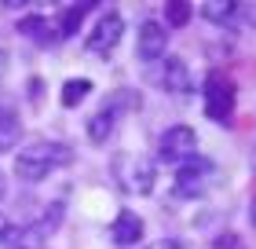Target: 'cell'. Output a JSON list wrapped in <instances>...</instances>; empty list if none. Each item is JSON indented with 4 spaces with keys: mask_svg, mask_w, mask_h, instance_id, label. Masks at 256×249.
Wrapping results in <instances>:
<instances>
[{
    "mask_svg": "<svg viewBox=\"0 0 256 249\" xmlns=\"http://www.w3.org/2000/svg\"><path fill=\"white\" fill-rule=\"evenodd\" d=\"M158 85L172 92V96H187V92H194V77H190V66H187V59H180V55H165V59H158Z\"/></svg>",
    "mask_w": 256,
    "mask_h": 249,
    "instance_id": "obj_8",
    "label": "cell"
},
{
    "mask_svg": "<svg viewBox=\"0 0 256 249\" xmlns=\"http://www.w3.org/2000/svg\"><path fill=\"white\" fill-rule=\"evenodd\" d=\"M114 125H118V103L99 106V110L88 117V139L92 143H106V139L114 136Z\"/></svg>",
    "mask_w": 256,
    "mask_h": 249,
    "instance_id": "obj_11",
    "label": "cell"
},
{
    "mask_svg": "<svg viewBox=\"0 0 256 249\" xmlns=\"http://www.w3.org/2000/svg\"><path fill=\"white\" fill-rule=\"evenodd\" d=\"M110 238H114V245H136L143 238V216H136L132 209H121L110 223Z\"/></svg>",
    "mask_w": 256,
    "mask_h": 249,
    "instance_id": "obj_10",
    "label": "cell"
},
{
    "mask_svg": "<svg viewBox=\"0 0 256 249\" xmlns=\"http://www.w3.org/2000/svg\"><path fill=\"white\" fill-rule=\"evenodd\" d=\"M92 11V4H77V8H62L59 11V19H55V41L59 37H74L77 26H80V19H84Z\"/></svg>",
    "mask_w": 256,
    "mask_h": 249,
    "instance_id": "obj_13",
    "label": "cell"
},
{
    "mask_svg": "<svg viewBox=\"0 0 256 249\" xmlns=\"http://www.w3.org/2000/svg\"><path fill=\"white\" fill-rule=\"evenodd\" d=\"M88 92H92V81L88 77H74V81H66L62 85V106H77V103H84L88 99Z\"/></svg>",
    "mask_w": 256,
    "mask_h": 249,
    "instance_id": "obj_16",
    "label": "cell"
},
{
    "mask_svg": "<svg viewBox=\"0 0 256 249\" xmlns=\"http://www.w3.org/2000/svg\"><path fill=\"white\" fill-rule=\"evenodd\" d=\"M18 33L30 37V41H55V22L40 19V15H30V19L18 22Z\"/></svg>",
    "mask_w": 256,
    "mask_h": 249,
    "instance_id": "obj_15",
    "label": "cell"
},
{
    "mask_svg": "<svg viewBox=\"0 0 256 249\" xmlns=\"http://www.w3.org/2000/svg\"><path fill=\"white\" fill-rule=\"evenodd\" d=\"M202 96H205V117H208V121H216V125H230V121H234L238 92H234V81H230V77H224V74L212 70V74L205 77Z\"/></svg>",
    "mask_w": 256,
    "mask_h": 249,
    "instance_id": "obj_4",
    "label": "cell"
},
{
    "mask_svg": "<svg viewBox=\"0 0 256 249\" xmlns=\"http://www.w3.org/2000/svg\"><path fill=\"white\" fill-rule=\"evenodd\" d=\"M59 220H62V201H55L33 223H11L0 216V249H44L55 227H59Z\"/></svg>",
    "mask_w": 256,
    "mask_h": 249,
    "instance_id": "obj_2",
    "label": "cell"
},
{
    "mask_svg": "<svg viewBox=\"0 0 256 249\" xmlns=\"http://www.w3.org/2000/svg\"><path fill=\"white\" fill-rule=\"evenodd\" d=\"M187 19H190V4H183V0H172V4L165 8V26H187Z\"/></svg>",
    "mask_w": 256,
    "mask_h": 249,
    "instance_id": "obj_17",
    "label": "cell"
},
{
    "mask_svg": "<svg viewBox=\"0 0 256 249\" xmlns=\"http://www.w3.org/2000/svg\"><path fill=\"white\" fill-rule=\"evenodd\" d=\"M0 198H4V176H0Z\"/></svg>",
    "mask_w": 256,
    "mask_h": 249,
    "instance_id": "obj_22",
    "label": "cell"
},
{
    "mask_svg": "<svg viewBox=\"0 0 256 249\" xmlns=\"http://www.w3.org/2000/svg\"><path fill=\"white\" fill-rule=\"evenodd\" d=\"M4 74H8V52L0 48V77H4Z\"/></svg>",
    "mask_w": 256,
    "mask_h": 249,
    "instance_id": "obj_20",
    "label": "cell"
},
{
    "mask_svg": "<svg viewBox=\"0 0 256 249\" xmlns=\"http://www.w3.org/2000/svg\"><path fill=\"white\" fill-rule=\"evenodd\" d=\"M194 150H198V132L187 125H172L158 139V158L161 161H187V158H194Z\"/></svg>",
    "mask_w": 256,
    "mask_h": 249,
    "instance_id": "obj_6",
    "label": "cell"
},
{
    "mask_svg": "<svg viewBox=\"0 0 256 249\" xmlns=\"http://www.w3.org/2000/svg\"><path fill=\"white\" fill-rule=\"evenodd\" d=\"M249 223H252V227H256V198L249 201Z\"/></svg>",
    "mask_w": 256,
    "mask_h": 249,
    "instance_id": "obj_21",
    "label": "cell"
},
{
    "mask_svg": "<svg viewBox=\"0 0 256 249\" xmlns=\"http://www.w3.org/2000/svg\"><path fill=\"white\" fill-rule=\"evenodd\" d=\"M110 176L124 194H150L158 183V165L146 154H118L110 161Z\"/></svg>",
    "mask_w": 256,
    "mask_h": 249,
    "instance_id": "obj_3",
    "label": "cell"
},
{
    "mask_svg": "<svg viewBox=\"0 0 256 249\" xmlns=\"http://www.w3.org/2000/svg\"><path fill=\"white\" fill-rule=\"evenodd\" d=\"M22 136V121L15 110H8V106H0V154H8L11 147L18 143Z\"/></svg>",
    "mask_w": 256,
    "mask_h": 249,
    "instance_id": "obj_12",
    "label": "cell"
},
{
    "mask_svg": "<svg viewBox=\"0 0 256 249\" xmlns=\"http://www.w3.org/2000/svg\"><path fill=\"white\" fill-rule=\"evenodd\" d=\"M121 33H124L121 15H118V11H106V15L92 26V33L84 37V48H88L92 55H110V52L121 44Z\"/></svg>",
    "mask_w": 256,
    "mask_h": 249,
    "instance_id": "obj_7",
    "label": "cell"
},
{
    "mask_svg": "<svg viewBox=\"0 0 256 249\" xmlns=\"http://www.w3.org/2000/svg\"><path fill=\"white\" fill-rule=\"evenodd\" d=\"M212 183H216V165L194 154V158H187V161L180 165L172 191H176V198H202Z\"/></svg>",
    "mask_w": 256,
    "mask_h": 249,
    "instance_id": "obj_5",
    "label": "cell"
},
{
    "mask_svg": "<svg viewBox=\"0 0 256 249\" xmlns=\"http://www.w3.org/2000/svg\"><path fill=\"white\" fill-rule=\"evenodd\" d=\"M202 15L216 26H230L238 19V4L234 0H208V4H202Z\"/></svg>",
    "mask_w": 256,
    "mask_h": 249,
    "instance_id": "obj_14",
    "label": "cell"
},
{
    "mask_svg": "<svg viewBox=\"0 0 256 249\" xmlns=\"http://www.w3.org/2000/svg\"><path fill=\"white\" fill-rule=\"evenodd\" d=\"M146 249H187V242H180V238H158V242H150Z\"/></svg>",
    "mask_w": 256,
    "mask_h": 249,
    "instance_id": "obj_19",
    "label": "cell"
},
{
    "mask_svg": "<svg viewBox=\"0 0 256 249\" xmlns=\"http://www.w3.org/2000/svg\"><path fill=\"white\" fill-rule=\"evenodd\" d=\"M165 48H168V26L158 19H146L143 26H139V37H136V52L143 63H158V59H165Z\"/></svg>",
    "mask_w": 256,
    "mask_h": 249,
    "instance_id": "obj_9",
    "label": "cell"
},
{
    "mask_svg": "<svg viewBox=\"0 0 256 249\" xmlns=\"http://www.w3.org/2000/svg\"><path fill=\"white\" fill-rule=\"evenodd\" d=\"M212 249H246V242H242L234 231H224V234L212 238Z\"/></svg>",
    "mask_w": 256,
    "mask_h": 249,
    "instance_id": "obj_18",
    "label": "cell"
},
{
    "mask_svg": "<svg viewBox=\"0 0 256 249\" xmlns=\"http://www.w3.org/2000/svg\"><path fill=\"white\" fill-rule=\"evenodd\" d=\"M74 161V150L59 139H37V143L22 147L15 154V176L26 183H37V180H48L55 169H66Z\"/></svg>",
    "mask_w": 256,
    "mask_h": 249,
    "instance_id": "obj_1",
    "label": "cell"
}]
</instances>
